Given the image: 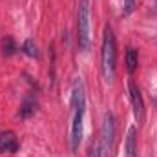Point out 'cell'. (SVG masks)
<instances>
[{"label":"cell","mask_w":157,"mask_h":157,"mask_svg":"<svg viewBox=\"0 0 157 157\" xmlns=\"http://www.w3.org/2000/svg\"><path fill=\"white\" fill-rule=\"evenodd\" d=\"M22 51H24L28 57H31V59L39 57V49H37V44H35V40H33V39H28L26 42H24Z\"/></svg>","instance_id":"obj_11"},{"label":"cell","mask_w":157,"mask_h":157,"mask_svg":"<svg viewBox=\"0 0 157 157\" xmlns=\"http://www.w3.org/2000/svg\"><path fill=\"white\" fill-rule=\"evenodd\" d=\"M35 110H37V99H35L33 95H29V97H26V99L22 101L18 115H20L22 119H28L29 115H33V113H35Z\"/></svg>","instance_id":"obj_8"},{"label":"cell","mask_w":157,"mask_h":157,"mask_svg":"<svg viewBox=\"0 0 157 157\" xmlns=\"http://www.w3.org/2000/svg\"><path fill=\"white\" fill-rule=\"evenodd\" d=\"M71 108H73V117H71V132H70V146H71V152L77 154L84 135V112H86V95H84V84L80 78H77L73 84Z\"/></svg>","instance_id":"obj_1"},{"label":"cell","mask_w":157,"mask_h":157,"mask_svg":"<svg viewBox=\"0 0 157 157\" xmlns=\"http://www.w3.org/2000/svg\"><path fill=\"white\" fill-rule=\"evenodd\" d=\"M17 53V46H15V40L11 37H4L2 40V55L4 57H11Z\"/></svg>","instance_id":"obj_10"},{"label":"cell","mask_w":157,"mask_h":157,"mask_svg":"<svg viewBox=\"0 0 157 157\" xmlns=\"http://www.w3.org/2000/svg\"><path fill=\"white\" fill-rule=\"evenodd\" d=\"M124 157H137V130H135V126L128 128L126 144H124Z\"/></svg>","instance_id":"obj_7"},{"label":"cell","mask_w":157,"mask_h":157,"mask_svg":"<svg viewBox=\"0 0 157 157\" xmlns=\"http://www.w3.org/2000/svg\"><path fill=\"white\" fill-rule=\"evenodd\" d=\"M113 144H115V117L112 112H106L101 126V152L104 155H110Z\"/></svg>","instance_id":"obj_4"},{"label":"cell","mask_w":157,"mask_h":157,"mask_svg":"<svg viewBox=\"0 0 157 157\" xmlns=\"http://www.w3.org/2000/svg\"><path fill=\"white\" fill-rule=\"evenodd\" d=\"M101 66L102 75L108 82H113L115 71H117V46H115V35L110 26L104 28L102 35V49H101Z\"/></svg>","instance_id":"obj_2"},{"label":"cell","mask_w":157,"mask_h":157,"mask_svg":"<svg viewBox=\"0 0 157 157\" xmlns=\"http://www.w3.org/2000/svg\"><path fill=\"white\" fill-rule=\"evenodd\" d=\"M135 7V0H122V13L124 15H130Z\"/></svg>","instance_id":"obj_12"},{"label":"cell","mask_w":157,"mask_h":157,"mask_svg":"<svg viewBox=\"0 0 157 157\" xmlns=\"http://www.w3.org/2000/svg\"><path fill=\"white\" fill-rule=\"evenodd\" d=\"M17 150H18V139H17L15 132H11V130L0 132V152L15 154Z\"/></svg>","instance_id":"obj_6"},{"label":"cell","mask_w":157,"mask_h":157,"mask_svg":"<svg viewBox=\"0 0 157 157\" xmlns=\"http://www.w3.org/2000/svg\"><path fill=\"white\" fill-rule=\"evenodd\" d=\"M128 90H130V99H132V106H133L135 122H143V119H144V102H143L141 90L135 86V82H130L128 84Z\"/></svg>","instance_id":"obj_5"},{"label":"cell","mask_w":157,"mask_h":157,"mask_svg":"<svg viewBox=\"0 0 157 157\" xmlns=\"http://www.w3.org/2000/svg\"><path fill=\"white\" fill-rule=\"evenodd\" d=\"M101 144H93L91 148H90V154H88V157H101Z\"/></svg>","instance_id":"obj_13"},{"label":"cell","mask_w":157,"mask_h":157,"mask_svg":"<svg viewBox=\"0 0 157 157\" xmlns=\"http://www.w3.org/2000/svg\"><path fill=\"white\" fill-rule=\"evenodd\" d=\"M90 0H78L77 9V44L80 51L90 49Z\"/></svg>","instance_id":"obj_3"},{"label":"cell","mask_w":157,"mask_h":157,"mask_svg":"<svg viewBox=\"0 0 157 157\" xmlns=\"http://www.w3.org/2000/svg\"><path fill=\"white\" fill-rule=\"evenodd\" d=\"M137 62H139V55L135 48H128L126 49V70L128 73H133L137 70Z\"/></svg>","instance_id":"obj_9"}]
</instances>
